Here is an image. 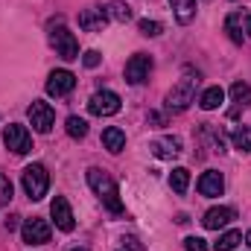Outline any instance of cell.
<instances>
[{"label":"cell","mask_w":251,"mask_h":251,"mask_svg":"<svg viewBox=\"0 0 251 251\" xmlns=\"http://www.w3.org/2000/svg\"><path fill=\"white\" fill-rule=\"evenodd\" d=\"M231 140H234V149H240V152L251 155V131L249 128H237V131L231 134Z\"/></svg>","instance_id":"obj_25"},{"label":"cell","mask_w":251,"mask_h":251,"mask_svg":"<svg viewBox=\"0 0 251 251\" xmlns=\"http://www.w3.org/2000/svg\"><path fill=\"white\" fill-rule=\"evenodd\" d=\"M196 85H199V76H190V73L181 76L178 85H173V91L167 94V111H173V114L187 111L196 102Z\"/></svg>","instance_id":"obj_2"},{"label":"cell","mask_w":251,"mask_h":251,"mask_svg":"<svg viewBox=\"0 0 251 251\" xmlns=\"http://www.w3.org/2000/svg\"><path fill=\"white\" fill-rule=\"evenodd\" d=\"M123 249L126 251H146L143 246H140V240H137V237H123Z\"/></svg>","instance_id":"obj_30"},{"label":"cell","mask_w":251,"mask_h":251,"mask_svg":"<svg viewBox=\"0 0 251 251\" xmlns=\"http://www.w3.org/2000/svg\"><path fill=\"white\" fill-rule=\"evenodd\" d=\"M243 29H246V38H251V12L243 15Z\"/></svg>","instance_id":"obj_32"},{"label":"cell","mask_w":251,"mask_h":251,"mask_svg":"<svg viewBox=\"0 0 251 251\" xmlns=\"http://www.w3.org/2000/svg\"><path fill=\"white\" fill-rule=\"evenodd\" d=\"M170 6H173L178 24H190L196 18V0H170Z\"/></svg>","instance_id":"obj_19"},{"label":"cell","mask_w":251,"mask_h":251,"mask_svg":"<svg viewBox=\"0 0 251 251\" xmlns=\"http://www.w3.org/2000/svg\"><path fill=\"white\" fill-rule=\"evenodd\" d=\"M170 187L176 190L178 196H181V193H187V187H190V170H184V167H176V170L170 173Z\"/></svg>","instance_id":"obj_21"},{"label":"cell","mask_w":251,"mask_h":251,"mask_svg":"<svg viewBox=\"0 0 251 251\" xmlns=\"http://www.w3.org/2000/svg\"><path fill=\"white\" fill-rule=\"evenodd\" d=\"M21 184H24V193H26L32 201L44 199L47 190H50V173H47V167H44V164H29V167L24 170V176H21Z\"/></svg>","instance_id":"obj_3"},{"label":"cell","mask_w":251,"mask_h":251,"mask_svg":"<svg viewBox=\"0 0 251 251\" xmlns=\"http://www.w3.org/2000/svg\"><path fill=\"white\" fill-rule=\"evenodd\" d=\"M88 184L91 190L100 196V201L114 213V216H123V201H120V187H117V181L105 173V170H100V167H91L88 170Z\"/></svg>","instance_id":"obj_1"},{"label":"cell","mask_w":251,"mask_h":251,"mask_svg":"<svg viewBox=\"0 0 251 251\" xmlns=\"http://www.w3.org/2000/svg\"><path fill=\"white\" fill-rule=\"evenodd\" d=\"M3 143H6V149H12L15 155H26V152L32 149V137H29V131H26L24 126H18V123L6 126V131H3Z\"/></svg>","instance_id":"obj_7"},{"label":"cell","mask_w":251,"mask_h":251,"mask_svg":"<svg viewBox=\"0 0 251 251\" xmlns=\"http://www.w3.org/2000/svg\"><path fill=\"white\" fill-rule=\"evenodd\" d=\"M70 251H85V249H70Z\"/></svg>","instance_id":"obj_35"},{"label":"cell","mask_w":251,"mask_h":251,"mask_svg":"<svg viewBox=\"0 0 251 251\" xmlns=\"http://www.w3.org/2000/svg\"><path fill=\"white\" fill-rule=\"evenodd\" d=\"M222 190H225V178H222V173H216V170H207V173L199 178V193L207 196V199L222 196Z\"/></svg>","instance_id":"obj_16"},{"label":"cell","mask_w":251,"mask_h":251,"mask_svg":"<svg viewBox=\"0 0 251 251\" xmlns=\"http://www.w3.org/2000/svg\"><path fill=\"white\" fill-rule=\"evenodd\" d=\"M184 251H207V243L201 237H187L184 240Z\"/></svg>","instance_id":"obj_28"},{"label":"cell","mask_w":251,"mask_h":251,"mask_svg":"<svg viewBox=\"0 0 251 251\" xmlns=\"http://www.w3.org/2000/svg\"><path fill=\"white\" fill-rule=\"evenodd\" d=\"M76 88V76L70 70H53L47 76V94L50 97H67Z\"/></svg>","instance_id":"obj_10"},{"label":"cell","mask_w":251,"mask_h":251,"mask_svg":"<svg viewBox=\"0 0 251 251\" xmlns=\"http://www.w3.org/2000/svg\"><path fill=\"white\" fill-rule=\"evenodd\" d=\"M149 123H155V126H167V117H164V114H158V111H152V114H149Z\"/></svg>","instance_id":"obj_31"},{"label":"cell","mask_w":251,"mask_h":251,"mask_svg":"<svg viewBox=\"0 0 251 251\" xmlns=\"http://www.w3.org/2000/svg\"><path fill=\"white\" fill-rule=\"evenodd\" d=\"M246 243H249V249H251V231H249V234H246Z\"/></svg>","instance_id":"obj_34"},{"label":"cell","mask_w":251,"mask_h":251,"mask_svg":"<svg viewBox=\"0 0 251 251\" xmlns=\"http://www.w3.org/2000/svg\"><path fill=\"white\" fill-rule=\"evenodd\" d=\"M149 149H152V155H155V158L170 161V158L181 155V137H173V134L158 137V140H152V143H149Z\"/></svg>","instance_id":"obj_13"},{"label":"cell","mask_w":251,"mask_h":251,"mask_svg":"<svg viewBox=\"0 0 251 251\" xmlns=\"http://www.w3.org/2000/svg\"><path fill=\"white\" fill-rule=\"evenodd\" d=\"M21 237H24V243H29V246H44V243H50V222L32 216V219L24 222Z\"/></svg>","instance_id":"obj_8"},{"label":"cell","mask_w":251,"mask_h":251,"mask_svg":"<svg viewBox=\"0 0 251 251\" xmlns=\"http://www.w3.org/2000/svg\"><path fill=\"white\" fill-rule=\"evenodd\" d=\"M240 243H243V234H240V231H225V234L213 243V249L216 251H234Z\"/></svg>","instance_id":"obj_23"},{"label":"cell","mask_w":251,"mask_h":251,"mask_svg":"<svg viewBox=\"0 0 251 251\" xmlns=\"http://www.w3.org/2000/svg\"><path fill=\"white\" fill-rule=\"evenodd\" d=\"M225 102V91L219 88V85H213V88H207L201 97H199V105L204 108V111H213V108H219Z\"/></svg>","instance_id":"obj_18"},{"label":"cell","mask_w":251,"mask_h":251,"mask_svg":"<svg viewBox=\"0 0 251 251\" xmlns=\"http://www.w3.org/2000/svg\"><path fill=\"white\" fill-rule=\"evenodd\" d=\"M50 216H53V222H56V228L59 231H73V210H70V201L64 199V196H56L53 199V204H50Z\"/></svg>","instance_id":"obj_11"},{"label":"cell","mask_w":251,"mask_h":251,"mask_svg":"<svg viewBox=\"0 0 251 251\" xmlns=\"http://www.w3.org/2000/svg\"><path fill=\"white\" fill-rule=\"evenodd\" d=\"M12 201V181L0 173V207H6Z\"/></svg>","instance_id":"obj_27"},{"label":"cell","mask_w":251,"mask_h":251,"mask_svg":"<svg viewBox=\"0 0 251 251\" xmlns=\"http://www.w3.org/2000/svg\"><path fill=\"white\" fill-rule=\"evenodd\" d=\"M67 134H70V137H73V140H82V137H85V134H88V123H85V120H82V117H76V114H73V117H67Z\"/></svg>","instance_id":"obj_24"},{"label":"cell","mask_w":251,"mask_h":251,"mask_svg":"<svg viewBox=\"0 0 251 251\" xmlns=\"http://www.w3.org/2000/svg\"><path fill=\"white\" fill-rule=\"evenodd\" d=\"M105 15H108L111 21H117V24L131 21V9L126 6L123 0H111V3H108V9H105Z\"/></svg>","instance_id":"obj_22"},{"label":"cell","mask_w":251,"mask_h":251,"mask_svg":"<svg viewBox=\"0 0 251 251\" xmlns=\"http://www.w3.org/2000/svg\"><path fill=\"white\" fill-rule=\"evenodd\" d=\"M152 73V56L146 53H134L128 62H126V82L128 85H143Z\"/></svg>","instance_id":"obj_5"},{"label":"cell","mask_w":251,"mask_h":251,"mask_svg":"<svg viewBox=\"0 0 251 251\" xmlns=\"http://www.w3.org/2000/svg\"><path fill=\"white\" fill-rule=\"evenodd\" d=\"M18 219H21V216H9V219H6V228L15 231V228H18Z\"/></svg>","instance_id":"obj_33"},{"label":"cell","mask_w":251,"mask_h":251,"mask_svg":"<svg viewBox=\"0 0 251 251\" xmlns=\"http://www.w3.org/2000/svg\"><path fill=\"white\" fill-rule=\"evenodd\" d=\"M231 100H234V108L228 111V117H240V111H246L251 105V85L234 82V85H231Z\"/></svg>","instance_id":"obj_15"},{"label":"cell","mask_w":251,"mask_h":251,"mask_svg":"<svg viewBox=\"0 0 251 251\" xmlns=\"http://www.w3.org/2000/svg\"><path fill=\"white\" fill-rule=\"evenodd\" d=\"M102 146H105L111 155H120L126 149V131L117 128V126H108V128L102 131Z\"/></svg>","instance_id":"obj_17"},{"label":"cell","mask_w":251,"mask_h":251,"mask_svg":"<svg viewBox=\"0 0 251 251\" xmlns=\"http://www.w3.org/2000/svg\"><path fill=\"white\" fill-rule=\"evenodd\" d=\"M137 29H140V35L155 38V35H161V32H164V24H161V21H149V18H143V21L137 24Z\"/></svg>","instance_id":"obj_26"},{"label":"cell","mask_w":251,"mask_h":251,"mask_svg":"<svg viewBox=\"0 0 251 251\" xmlns=\"http://www.w3.org/2000/svg\"><path fill=\"white\" fill-rule=\"evenodd\" d=\"M237 219V210L234 207H225V204H219V207H210L207 213H204V228L207 231H219V228H225V225H231Z\"/></svg>","instance_id":"obj_12"},{"label":"cell","mask_w":251,"mask_h":251,"mask_svg":"<svg viewBox=\"0 0 251 251\" xmlns=\"http://www.w3.org/2000/svg\"><path fill=\"white\" fill-rule=\"evenodd\" d=\"M50 44L56 47V53L62 56L64 62L79 59V41H76V35L64 26L62 21H53L50 24Z\"/></svg>","instance_id":"obj_4"},{"label":"cell","mask_w":251,"mask_h":251,"mask_svg":"<svg viewBox=\"0 0 251 251\" xmlns=\"http://www.w3.org/2000/svg\"><path fill=\"white\" fill-rule=\"evenodd\" d=\"M88 108H91V114H97V117H111V114L120 111V97H117L114 91H97V94L88 100Z\"/></svg>","instance_id":"obj_6"},{"label":"cell","mask_w":251,"mask_h":251,"mask_svg":"<svg viewBox=\"0 0 251 251\" xmlns=\"http://www.w3.org/2000/svg\"><path fill=\"white\" fill-rule=\"evenodd\" d=\"M105 24H108V15H105V9H85L82 15H79V26L85 29V32H102L105 29Z\"/></svg>","instance_id":"obj_14"},{"label":"cell","mask_w":251,"mask_h":251,"mask_svg":"<svg viewBox=\"0 0 251 251\" xmlns=\"http://www.w3.org/2000/svg\"><path fill=\"white\" fill-rule=\"evenodd\" d=\"M82 62H85V67H97V64L102 62V56H100L97 50H88V53L82 56Z\"/></svg>","instance_id":"obj_29"},{"label":"cell","mask_w":251,"mask_h":251,"mask_svg":"<svg viewBox=\"0 0 251 251\" xmlns=\"http://www.w3.org/2000/svg\"><path fill=\"white\" fill-rule=\"evenodd\" d=\"M225 32L234 44H243L246 41V32H243V15H228L225 18Z\"/></svg>","instance_id":"obj_20"},{"label":"cell","mask_w":251,"mask_h":251,"mask_svg":"<svg viewBox=\"0 0 251 251\" xmlns=\"http://www.w3.org/2000/svg\"><path fill=\"white\" fill-rule=\"evenodd\" d=\"M29 123L32 128L38 131V134H47L53 123H56V114H53V108L47 105V102H41V100H35L32 105H29Z\"/></svg>","instance_id":"obj_9"}]
</instances>
